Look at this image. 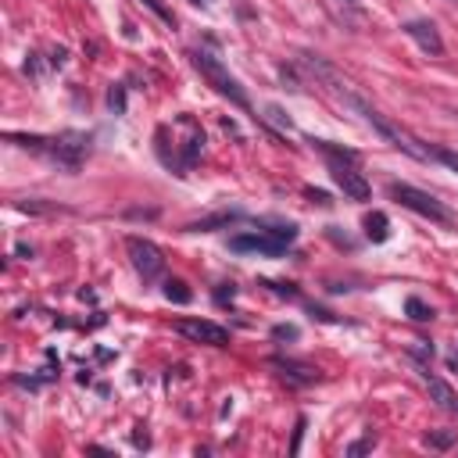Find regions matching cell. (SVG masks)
I'll use <instances>...</instances> for the list:
<instances>
[{"mask_svg": "<svg viewBox=\"0 0 458 458\" xmlns=\"http://www.w3.org/2000/svg\"><path fill=\"white\" fill-rule=\"evenodd\" d=\"M297 61H301V68H308V72L315 75V79L326 86V93H333L347 111L362 115V122H365V125H372V129H376L379 136H384L390 147L404 150V155L416 158V161H434V147H423V140H416L409 129H401V125H397L394 118H387L384 111H376V108L369 104V100H365L358 90H354V86H351V83H347L344 75H340L333 65H329L326 58L312 54V50H304V54H301Z\"/></svg>", "mask_w": 458, "mask_h": 458, "instance_id": "obj_1", "label": "cell"}, {"mask_svg": "<svg viewBox=\"0 0 458 458\" xmlns=\"http://www.w3.org/2000/svg\"><path fill=\"white\" fill-rule=\"evenodd\" d=\"M194 68L205 75V83H208L215 93H222L226 100H233L240 111H251V97H247V90L233 79V75L226 72V65H222L215 54H208V50H194Z\"/></svg>", "mask_w": 458, "mask_h": 458, "instance_id": "obj_2", "label": "cell"}, {"mask_svg": "<svg viewBox=\"0 0 458 458\" xmlns=\"http://www.w3.org/2000/svg\"><path fill=\"white\" fill-rule=\"evenodd\" d=\"M90 150H93V136L83 129H61L58 136L47 140V158L61 172H79L83 161L90 158Z\"/></svg>", "mask_w": 458, "mask_h": 458, "instance_id": "obj_3", "label": "cell"}, {"mask_svg": "<svg viewBox=\"0 0 458 458\" xmlns=\"http://www.w3.org/2000/svg\"><path fill=\"white\" fill-rule=\"evenodd\" d=\"M387 194L397 200L401 208H409V212H416V215H423V219H429V222H441V226H451V222H455V212L444 205V200H437L434 194H426V190H419V187L390 183Z\"/></svg>", "mask_w": 458, "mask_h": 458, "instance_id": "obj_4", "label": "cell"}, {"mask_svg": "<svg viewBox=\"0 0 458 458\" xmlns=\"http://www.w3.org/2000/svg\"><path fill=\"white\" fill-rule=\"evenodd\" d=\"M125 251H129V262L140 272L143 283H155V279L165 272V254L158 244H150L147 237H125Z\"/></svg>", "mask_w": 458, "mask_h": 458, "instance_id": "obj_5", "label": "cell"}, {"mask_svg": "<svg viewBox=\"0 0 458 458\" xmlns=\"http://www.w3.org/2000/svg\"><path fill=\"white\" fill-rule=\"evenodd\" d=\"M175 333L194 340V344H208V347H226L229 344V329L212 322V319H180L175 322Z\"/></svg>", "mask_w": 458, "mask_h": 458, "instance_id": "obj_6", "label": "cell"}, {"mask_svg": "<svg viewBox=\"0 0 458 458\" xmlns=\"http://www.w3.org/2000/svg\"><path fill=\"white\" fill-rule=\"evenodd\" d=\"M329 175H333V183L344 190V197H351V200H369V194H372V187H369V180L354 168V161H340V158H329Z\"/></svg>", "mask_w": 458, "mask_h": 458, "instance_id": "obj_7", "label": "cell"}, {"mask_svg": "<svg viewBox=\"0 0 458 458\" xmlns=\"http://www.w3.org/2000/svg\"><path fill=\"white\" fill-rule=\"evenodd\" d=\"M229 251H237V254H262V258H283L287 244H279L269 233H262V229H254V233L229 237Z\"/></svg>", "mask_w": 458, "mask_h": 458, "instance_id": "obj_8", "label": "cell"}, {"mask_svg": "<svg viewBox=\"0 0 458 458\" xmlns=\"http://www.w3.org/2000/svg\"><path fill=\"white\" fill-rule=\"evenodd\" d=\"M401 33L409 36V40H416V47L423 50V54H429V58H444V40H441L437 25L429 22V18L404 22V25H401Z\"/></svg>", "mask_w": 458, "mask_h": 458, "instance_id": "obj_9", "label": "cell"}, {"mask_svg": "<svg viewBox=\"0 0 458 458\" xmlns=\"http://www.w3.org/2000/svg\"><path fill=\"white\" fill-rule=\"evenodd\" d=\"M269 365L287 379L290 387H312V384H319L322 379V372L315 369V365H308V362H294V358H269Z\"/></svg>", "mask_w": 458, "mask_h": 458, "instance_id": "obj_10", "label": "cell"}, {"mask_svg": "<svg viewBox=\"0 0 458 458\" xmlns=\"http://www.w3.org/2000/svg\"><path fill=\"white\" fill-rule=\"evenodd\" d=\"M237 219H244L240 208H222L215 215H205V219H194L187 222V233H212V229H226V226H233Z\"/></svg>", "mask_w": 458, "mask_h": 458, "instance_id": "obj_11", "label": "cell"}, {"mask_svg": "<svg viewBox=\"0 0 458 458\" xmlns=\"http://www.w3.org/2000/svg\"><path fill=\"white\" fill-rule=\"evenodd\" d=\"M426 387H429V397L437 401V409H444V412H458V394L444 384L441 376H429V372H426Z\"/></svg>", "mask_w": 458, "mask_h": 458, "instance_id": "obj_12", "label": "cell"}, {"mask_svg": "<svg viewBox=\"0 0 458 458\" xmlns=\"http://www.w3.org/2000/svg\"><path fill=\"white\" fill-rule=\"evenodd\" d=\"M362 229H365V240H372V244H387L390 240V219L384 212H369L362 219Z\"/></svg>", "mask_w": 458, "mask_h": 458, "instance_id": "obj_13", "label": "cell"}, {"mask_svg": "<svg viewBox=\"0 0 458 458\" xmlns=\"http://www.w3.org/2000/svg\"><path fill=\"white\" fill-rule=\"evenodd\" d=\"M262 233H269L279 244H294L297 240V226L294 222H262Z\"/></svg>", "mask_w": 458, "mask_h": 458, "instance_id": "obj_14", "label": "cell"}, {"mask_svg": "<svg viewBox=\"0 0 458 458\" xmlns=\"http://www.w3.org/2000/svg\"><path fill=\"white\" fill-rule=\"evenodd\" d=\"M165 301H172V304H190L194 301V290L183 283V279H165Z\"/></svg>", "mask_w": 458, "mask_h": 458, "instance_id": "obj_15", "label": "cell"}, {"mask_svg": "<svg viewBox=\"0 0 458 458\" xmlns=\"http://www.w3.org/2000/svg\"><path fill=\"white\" fill-rule=\"evenodd\" d=\"M434 354H437V351H434V344H429V340H412V344H409V358H416L423 372H429Z\"/></svg>", "mask_w": 458, "mask_h": 458, "instance_id": "obj_16", "label": "cell"}, {"mask_svg": "<svg viewBox=\"0 0 458 458\" xmlns=\"http://www.w3.org/2000/svg\"><path fill=\"white\" fill-rule=\"evenodd\" d=\"M404 312H409V319H416V322H434V315H437L423 297H409L404 301Z\"/></svg>", "mask_w": 458, "mask_h": 458, "instance_id": "obj_17", "label": "cell"}, {"mask_svg": "<svg viewBox=\"0 0 458 458\" xmlns=\"http://www.w3.org/2000/svg\"><path fill=\"white\" fill-rule=\"evenodd\" d=\"M326 158H340V161H354L358 165V150H347V147H337V143H329V140H312Z\"/></svg>", "mask_w": 458, "mask_h": 458, "instance_id": "obj_18", "label": "cell"}, {"mask_svg": "<svg viewBox=\"0 0 458 458\" xmlns=\"http://www.w3.org/2000/svg\"><path fill=\"white\" fill-rule=\"evenodd\" d=\"M455 429H434V434H426L423 441H426V448H434V451H448L451 444H455Z\"/></svg>", "mask_w": 458, "mask_h": 458, "instance_id": "obj_19", "label": "cell"}, {"mask_svg": "<svg viewBox=\"0 0 458 458\" xmlns=\"http://www.w3.org/2000/svg\"><path fill=\"white\" fill-rule=\"evenodd\" d=\"M140 4H143L147 11H155V15H158V18H161V22L168 25V29H175V15H172V11H168L165 4H161V0H140Z\"/></svg>", "mask_w": 458, "mask_h": 458, "instance_id": "obj_20", "label": "cell"}, {"mask_svg": "<svg viewBox=\"0 0 458 458\" xmlns=\"http://www.w3.org/2000/svg\"><path fill=\"white\" fill-rule=\"evenodd\" d=\"M108 108H111L115 115L125 111V86H122V83H111V90H108Z\"/></svg>", "mask_w": 458, "mask_h": 458, "instance_id": "obj_21", "label": "cell"}, {"mask_svg": "<svg viewBox=\"0 0 458 458\" xmlns=\"http://www.w3.org/2000/svg\"><path fill=\"white\" fill-rule=\"evenodd\" d=\"M372 448H376V437L369 434V437H362V441H354V444H347V451H344V455H347V458H358V455H369Z\"/></svg>", "mask_w": 458, "mask_h": 458, "instance_id": "obj_22", "label": "cell"}, {"mask_svg": "<svg viewBox=\"0 0 458 458\" xmlns=\"http://www.w3.org/2000/svg\"><path fill=\"white\" fill-rule=\"evenodd\" d=\"M434 161L448 165L451 172H458V150H448V147H434Z\"/></svg>", "mask_w": 458, "mask_h": 458, "instance_id": "obj_23", "label": "cell"}, {"mask_svg": "<svg viewBox=\"0 0 458 458\" xmlns=\"http://www.w3.org/2000/svg\"><path fill=\"white\" fill-rule=\"evenodd\" d=\"M262 287H269V290L279 294V297H297V287H294V283H272V279H262Z\"/></svg>", "mask_w": 458, "mask_h": 458, "instance_id": "obj_24", "label": "cell"}, {"mask_svg": "<svg viewBox=\"0 0 458 458\" xmlns=\"http://www.w3.org/2000/svg\"><path fill=\"white\" fill-rule=\"evenodd\" d=\"M18 208H22V212H40V215H47V212H65V208H58V205H43V200H22Z\"/></svg>", "mask_w": 458, "mask_h": 458, "instance_id": "obj_25", "label": "cell"}, {"mask_svg": "<svg viewBox=\"0 0 458 458\" xmlns=\"http://www.w3.org/2000/svg\"><path fill=\"white\" fill-rule=\"evenodd\" d=\"M272 337H276V340H297L301 329H297V326H287V322H279V326L272 329Z\"/></svg>", "mask_w": 458, "mask_h": 458, "instance_id": "obj_26", "label": "cell"}, {"mask_svg": "<svg viewBox=\"0 0 458 458\" xmlns=\"http://www.w3.org/2000/svg\"><path fill=\"white\" fill-rule=\"evenodd\" d=\"M265 115H269L276 125H283V129H290V125H294V122H290V115H283V108H279V104H269V108H265Z\"/></svg>", "mask_w": 458, "mask_h": 458, "instance_id": "obj_27", "label": "cell"}, {"mask_svg": "<svg viewBox=\"0 0 458 458\" xmlns=\"http://www.w3.org/2000/svg\"><path fill=\"white\" fill-rule=\"evenodd\" d=\"M304 197H308L312 205H322V208H329V205H333V197H329L326 190H315V187H308V190H304Z\"/></svg>", "mask_w": 458, "mask_h": 458, "instance_id": "obj_28", "label": "cell"}, {"mask_svg": "<svg viewBox=\"0 0 458 458\" xmlns=\"http://www.w3.org/2000/svg\"><path fill=\"white\" fill-rule=\"evenodd\" d=\"M25 75H33V79H40L43 68H40V54H29L25 58Z\"/></svg>", "mask_w": 458, "mask_h": 458, "instance_id": "obj_29", "label": "cell"}, {"mask_svg": "<svg viewBox=\"0 0 458 458\" xmlns=\"http://www.w3.org/2000/svg\"><path fill=\"white\" fill-rule=\"evenodd\" d=\"M233 297H237V287H233V283H222V287L215 290V301H219V304H226V301H233Z\"/></svg>", "mask_w": 458, "mask_h": 458, "instance_id": "obj_30", "label": "cell"}, {"mask_svg": "<svg viewBox=\"0 0 458 458\" xmlns=\"http://www.w3.org/2000/svg\"><path fill=\"white\" fill-rule=\"evenodd\" d=\"M50 65L65 68V65H68V50H65V47H54V50H50Z\"/></svg>", "mask_w": 458, "mask_h": 458, "instance_id": "obj_31", "label": "cell"}, {"mask_svg": "<svg viewBox=\"0 0 458 458\" xmlns=\"http://www.w3.org/2000/svg\"><path fill=\"white\" fill-rule=\"evenodd\" d=\"M304 426H308V423H304V419H297V429H294V444H290V455H297V451H301V441H304Z\"/></svg>", "mask_w": 458, "mask_h": 458, "instance_id": "obj_32", "label": "cell"}, {"mask_svg": "<svg viewBox=\"0 0 458 458\" xmlns=\"http://www.w3.org/2000/svg\"><path fill=\"white\" fill-rule=\"evenodd\" d=\"M444 362H448V369H451V372H458V347H455V351H448V358H444Z\"/></svg>", "mask_w": 458, "mask_h": 458, "instance_id": "obj_33", "label": "cell"}, {"mask_svg": "<svg viewBox=\"0 0 458 458\" xmlns=\"http://www.w3.org/2000/svg\"><path fill=\"white\" fill-rule=\"evenodd\" d=\"M133 444H136V448H150V437H147V434H133Z\"/></svg>", "mask_w": 458, "mask_h": 458, "instance_id": "obj_34", "label": "cell"}, {"mask_svg": "<svg viewBox=\"0 0 458 458\" xmlns=\"http://www.w3.org/2000/svg\"><path fill=\"white\" fill-rule=\"evenodd\" d=\"M18 258H33V247L29 244H18Z\"/></svg>", "mask_w": 458, "mask_h": 458, "instance_id": "obj_35", "label": "cell"}, {"mask_svg": "<svg viewBox=\"0 0 458 458\" xmlns=\"http://www.w3.org/2000/svg\"><path fill=\"white\" fill-rule=\"evenodd\" d=\"M194 4H205L208 8V4H215V0H194Z\"/></svg>", "mask_w": 458, "mask_h": 458, "instance_id": "obj_36", "label": "cell"}, {"mask_svg": "<svg viewBox=\"0 0 458 458\" xmlns=\"http://www.w3.org/2000/svg\"><path fill=\"white\" fill-rule=\"evenodd\" d=\"M344 4H347V8H358V0H344Z\"/></svg>", "mask_w": 458, "mask_h": 458, "instance_id": "obj_37", "label": "cell"}, {"mask_svg": "<svg viewBox=\"0 0 458 458\" xmlns=\"http://www.w3.org/2000/svg\"><path fill=\"white\" fill-rule=\"evenodd\" d=\"M455 4H458V0H455Z\"/></svg>", "mask_w": 458, "mask_h": 458, "instance_id": "obj_38", "label": "cell"}]
</instances>
